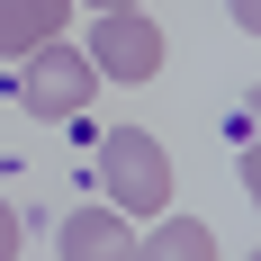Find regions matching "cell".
I'll return each mask as SVG.
<instances>
[{"instance_id":"cell-1","label":"cell","mask_w":261,"mask_h":261,"mask_svg":"<svg viewBox=\"0 0 261 261\" xmlns=\"http://www.w3.org/2000/svg\"><path fill=\"white\" fill-rule=\"evenodd\" d=\"M90 180L108 189V207H117V216H162V207H171V153H162L144 126H108Z\"/></svg>"},{"instance_id":"cell-2","label":"cell","mask_w":261,"mask_h":261,"mask_svg":"<svg viewBox=\"0 0 261 261\" xmlns=\"http://www.w3.org/2000/svg\"><path fill=\"white\" fill-rule=\"evenodd\" d=\"M9 90H18L27 117H81V108H90V90H99V72H90V54H81L72 36H45V45L18 54Z\"/></svg>"},{"instance_id":"cell-3","label":"cell","mask_w":261,"mask_h":261,"mask_svg":"<svg viewBox=\"0 0 261 261\" xmlns=\"http://www.w3.org/2000/svg\"><path fill=\"white\" fill-rule=\"evenodd\" d=\"M90 72L99 81H153L162 72V27L144 18V9H99V27H90Z\"/></svg>"},{"instance_id":"cell-4","label":"cell","mask_w":261,"mask_h":261,"mask_svg":"<svg viewBox=\"0 0 261 261\" xmlns=\"http://www.w3.org/2000/svg\"><path fill=\"white\" fill-rule=\"evenodd\" d=\"M63 252L72 261H117V252H135V225L117 207H72L63 216Z\"/></svg>"},{"instance_id":"cell-5","label":"cell","mask_w":261,"mask_h":261,"mask_svg":"<svg viewBox=\"0 0 261 261\" xmlns=\"http://www.w3.org/2000/svg\"><path fill=\"white\" fill-rule=\"evenodd\" d=\"M63 18H72V0H0V54L18 63L27 45L63 36Z\"/></svg>"},{"instance_id":"cell-6","label":"cell","mask_w":261,"mask_h":261,"mask_svg":"<svg viewBox=\"0 0 261 261\" xmlns=\"http://www.w3.org/2000/svg\"><path fill=\"white\" fill-rule=\"evenodd\" d=\"M144 252H171V261H207L216 252V234L198 225V216H153V243Z\"/></svg>"},{"instance_id":"cell-7","label":"cell","mask_w":261,"mask_h":261,"mask_svg":"<svg viewBox=\"0 0 261 261\" xmlns=\"http://www.w3.org/2000/svg\"><path fill=\"white\" fill-rule=\"evenodd\" d=\"M0 252H18V207L0 198Z\"/></svg>"},{"instance_id":"cell-8","label":"cell","mask_w":261,"mask_h":261,"mask_svg":"<svg viewBox=\"0 0 261 261\" xmlns=\"http://www.w3.org/2000/svg\"><path fill=\"white\" fill-rule=\"evenodd\" d=\"M234 27H261V0H234Z\"/></svg>"},{"instance_id":"cell-9","label":"cell","mask_w":261,"mask_h":261,"mask_svg":"<svg viewBox=\"0 0 261 261\" xmlns=\"http://www.w3.org/2000/svg\"><path fill=\"white\" fill-rule=\"evenodd\" d=\"M81 9H144V0H81Z\"/></svg>"}]
</instances>
